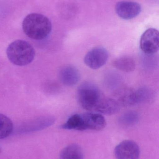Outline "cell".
<instances>
[{"label": "cell", "instance_id": "1", "mask_svg": "<svg viewBox=\"0 0 159 159\" xmlns=\"http://www.w3.org/2000/svg\"><path fill=\"white\" fill-rule=\"evenodd\" d=\"M22 26L25 34L36 40L46 38L52 30L50 20L44 15L37 13H32L26 16L23 20Z\"/></svg>", "mask_w": 159, "mask_h": 159}, {"label": "cell", "instance_id": "2", "mask_svg": "<svg viewBox=\"0 0 159 159\" xmlns=\"http://www.w3.org/2000/svg\"><path fill=\"white\" fill-rule=\"evenodd\" d=\"M6 53L8 60L13 64L19 66L30 64L35 56V51L31 45L21 40L11 43L7 49Z\"/></svg>", "mask_w": 159, "mask_h": 159}, {"label": "cell", "instance_id": "3", "mask_svg": "<svg viewBox=\"0 0 159 159\" xmlns=\"http://www.w3.org/2000/svg\"><path fill=\"white\" fill-rule=\"evenodd\" d=\"M77 96L79 104L84 109L94 111L104 95L94 83L85 82L77 89Z\"/></svg>", "mask_w": 159, "mask_h": 159}, {"label": "cell", "instance_id": "4", "mask_svg": "<svg viewBox=\"0 0 159 159\" xmlns=\"http://www.w3.org/2000/svg\"><path fill=\"white\" fill-rule=\"evenodd\" d=\"M108 53L104 48L97 47L89 51L84 57V61L87 67L92 70H97L107 62Z\"/></svg>", "mask_w": 159, "mask_h": 159}, {"label": "cell", "instance_id": "5", "mask_svg": "<svg viewBox=\"0 0 159 159\" xmlns=\"http://www.w3.org/2000/svg\"><path fill=\"white\" fill-rule=\"evenodd\" d=\"M159 34L157 30L153 28L147 29L143 34L140 40V48L146 54L152 55L159 50Z\"/></svg>", "mask_w": 159, "mask_h": 159}, {"label": "cell", "instance_id": "6", "mask_svg": "<svg viewBox=\"0 0 159 159\" xmlns=\"http://www.w3.org/2000/svg\"><path fill=\"white\" fill-rule=\"evenodd\" d=\"M115 155L117 159H139L140 148L134 141L125 140L116 147Z\"/></svg>", "mask_w": 159, "mask_h": 159}, {"label": "cell", "instance_id": "7", "mask_svg": "<svg viewBox=\"0 0 159 159\" xmlns=\"http://www.w3.org/2000/svg\"><path fill=\"white\" fill-rule=\"evenodd\" d=\"M81 131L86 130H101L106 126L104 117L99 113H89L81 114Z\"/></svg>", "mask_w": 159, "mask_h": 159}, {"label": "cell", "instance_id": "8", "mask_svg": "<svg viewBox=\"0 0 159 159\" xmlns=\"http://www.w3.org/2000/svg\"><path fill=\"white\" fill-rule=\"evenodd\" d=\"M116 13L119 16L124 20L134 18L142 11L141 6L138 3L131 1H121L115 6Z\"/></svg>", "mask_w": 159, "mask_h": 159}, {"label": "cell", "instance_id": "9", "mask_svg": "<svg viewBox=\"0 0 159 159\" xmlns=\"http://www.w3.org/2000/svg\"><path fill=\"white\" fill-rule=\"evenodd\" d=\"M116 101L120 106L129 107L138 103L137 91L130 88H123L116 92Z\"/></svg>", "mask_w": 159, "mask_h": 159}, {"label": "cell", "instance_id": "10", "mask_svg": "<svg viewBox=\"0 0 159 159\" xmlns=\"http://www.w3.org/2000/svg\"><path fill=\"white\" fill-rule=\"evenodd\" d=\"M60 78L64 85L72 87L76 85L80 79L79 71L73 66L63 67L60 72Z\"/></svg>", "mask_w": 159, "mask_h": 159}, {"label": "cell", "instance_id": "11", "mask_svg": "<svg viewBox=\"0 0 159 159\" xmlns=\"http://www.w3.org/2000/svg\"><path fill=\"white\" fill-rule=\"evenodd\" d=\"M120 106L115 99L107 98L104 96L94 111L101 115H114L119 112Z\"/></svg>", "mask_w": 159, "mask_h": 159}, {"label": "cell", "instance_id": "12", "mask_svg": "<svg viewBox=\"0 0 159 159\" xmlns=\"http://www.w3.org/2000/svg\"><path fill=\"white\" fill-rule=\"evenodd\" d=\"M60 159H84V155L79 146L70 145L63 149L60 155Z\"/></svg>", "mask_w": 159, "mask_h": 159}, {"label": "cell", "instance_id": "13", "mask_svg": "<svg viewBox=\"0 0 159 159\" xmlns=\"http://www.w3.org/2000/svg\"><path fill=\"white\" fill-rule=\"evenodd\" d=\"M115 68L124 72H131L135 70L136 64L133 59L129 57L118 58L113 61Z\"/></svg>", "mask_w": 159, "mask_h": 159}, {"label": "cell", "instance_id": "14", "mask_svg": "<svg viewBox=\"0 0 159 159\" xmlns=\"http://www.w3.org/2000/svg\"><path fill=\"white\" fill-rule=\"evenodd\" d=\"M13 129L12 120L7 116L0 114V139L8 137L13 132Z\"/></svg>", "mask_w": 159, "mask_h": 159}, {"label": "cell", "instance_id": "15", "mask_svg": "<svg viewBox=\"0 0 159 159\" xmlns=\"http://www.w3.org/2000/svg\"><path fill=\"white\" fill-rule=\"evenodd\" d=\"M81 114H75L68 119L66 123L62 126V128L64 129L77 130L81 131Z\"/></svg>", "mask_w": 159, "mask_h": 159}, {"label": "cell", "instance_id": "16", "mask_svg": "<svg viewBox=\"0 0 159 159\" xmlns=\"http://www.w3.org/2000/svg\"><path fill=\"white\" fill-rule=\"evenodd\" d=\"M139 120V116L134 112H129L121 117L122 122L126 125H131L136 123Z\"/></svg>", "mask_w": 159, "mask_h": 159}, {"label": "cell", "instance_id": "17", "mask_svg": "<svg viewBox=\"0 0 159 159\" xmlns=\"http://www.w3.org/2000/svg\"><path fill=\"white\" fill-rule=\"evenodd\" d=\"M1 148H0V153H1Z\"/></svg>", "mask_w": 159, "mask_h": 159}]
</instances>
